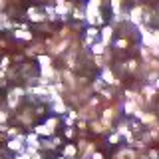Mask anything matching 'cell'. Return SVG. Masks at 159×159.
<instances>
[{"label":"cell","mask_w":159,"mask_h":159,"mask_svg":"<svg viewBox=\"0 0 159 159\" xmlns=\"http://www.w3.org/2000/svg\"><path fill=\"white\" fill-rule=\"evenodd\" d=\"M92 52L96 54V56H102V54L106 52V44L103 42H93L92 44Z\"/></svg>","instance_id":"obj_6"},{"label":"cell","mask_w":159,"mask_h":159,"mask_svg":"<svg viewBox=\"0 0 159 159\" xmlns=\"http://www.w3.org/2000/svg\"><path fill=\"white\" fill-rule=\"evenodd\" d=\"M116 46H117V48H125V46H127V40H117Z\"/></svg>","instance_id":"obj_16"},{"label":"cell","mask_w":159,"mask_h":159,"mask_svg":"<svg viewBox=\"0 0 159 159\" xmlns=\"http://www.w3.org/2000/svg\"><path fill=\"white\" fill-rule=\"evenodd\" d=\"M102 80L106 84H117V80H116V76H113V72L109 68H106L103 70V74H102Z\"/></svg>","instance_id":"obj_4"},{"label":"cell","mask_w":159,"mask_h":159,"mask_svg":"<svg viewBox=\"0 0 159 159\" xmlns=\"http://www.w3.org/2000/svg\"><path fill=\"white\" fill-rule=\"evenodd\" d=\"M70 10H72V4H70V2H66V0H58V8H56V12H58L62 18L66 16Z\"/></svg>","instance_id":"obj_1"},{"label":"cell","mask_w":159,"mask_h":159,"mask_svg":"<svg viewBox=\"0 0 159 159\" xmlns=\"http://www.w3.org/2000/svg\"><path fill=\"white\" fill-rule=\"evenodd\" d=\"M131 20H133L135 24H139V22L143 20V8H141V6H135V8L131 10Z\"/></svg>","instance_id":"obj_5"},{"label":"cell","mask_w":159,"mask_h":159,"mask_svg":"<svg viewBox=\"0 0 159 159\" xmlns=\"http://www.w3.org/2000/svg\"><path fill=\"white\" fill-rule=\"evenodd\" d=\"M125 113H127V116H137L139 117L141 111H139V106L135 102H129V99H127V102H125Z\"/></svg>","instance_id":"obj_2"},{"label":"cell","mask_w":159,"mask_h":159,"mask_svg":"<svg viewBox=\"0 0 159 159\" xmlns=\"http://www.w3.org/2000/svg\"><path fill=\"white\" fill-rule=\"evenodd\" d=\"M143 93H145V96H147V99H151L153 96H155V88H143Z\"/></svg>","instance_id":"obj_12"},{"label":"cell","mask_w":159,"mask_h":159,"mask_svg":"<svg viewBox=\"0 0 159 159\" xmlns=\"http://www.w3.org/2000/svg\"><path fill=\"white\" fill-rule=\"evenodd\" d=\"M28 16H30V20H34V22H42V20H44V16L38 12V10H34V8L28 10Z\"/></svg>","instance_id":"obj_8"},{"label":"cell","mask_w":159,"mask_h":159,"mask_svg":"<svg viewBox=\"0 0 159 159\" xmlns=\"http://www.w3.org/2000/svg\"><path fill=\"white\" fill-rule=\"evenodd\" d=\"M111 36H113V28H111V26H106V28L102 30V42H103V44H107Z\"/></svg>","instance_id":"obj_7"},{"label":"cell","mask_w":159,"mask_h":159,"mask_svg":"<svg viewBox=\"0 0 159 159\" xmlns=\"http://www.w3.org/2000/svg\"><path fill=\"white\" fill-rule=\"evenodd\" d=\"M8 147L10 149H22V137H20V139H12V141L8 143Z\"/></svg>","instance_id":"obj_11"},{"label":"cell","mask_w":159,"mask_h":159,"mask_svg":"<svg viewBox=\"0 0 159 159\" xmlns=\"http://www.w3.org/2000/svg\"><path fill=\"white\" fill-rule=\"evenodd\" d=\"M16 38H22V40H30L32 38V34L26 32V30H22V32H16Z\"/></svg>","instance_id":"obj_14"},{"label":"cell","mask_w":159,"mask_h":159,"mask_svg":"<svg viewBox=\"0 0 159 159\" xmlns=\"http://www.w3.org/2000/svg\"><path fill=\"white\" fill-rule=\"evenodd\" d=\"M38 62L42 64V68H48V66H50V62H52V60H50L48 56H40V58H38Z\"/></svg>","instance_id":"obj_13"},{"label":"cell","mask_w":159,"mask_h":159,"mask_svg":"<svg viewBox=\"0 0 159 159\" xmlns=\"http://www.w3.org/2000/svg\"><path fill=\"white\" fill-rule=\"evenodd\" d=\"M60 159H66V157H60Z\"/></svg>","instance_id":"obj_21"},{"label":"cell","mask_w":159,"mask_h":159,"mask_svg":"<svg viewBox=\"0 0 159 159\" xmlns=\"http://www.w3.org/2000/svg\"><path fill=\"white\" fill-rule=\"evenodd\" d=\"M20 96H22V89H12V92H10V98H8L10 107H16V103H18Z\"/></svg>","instance_id":"obj_3"},{"label":"cell","mask_w":159,"mask_h":159,"mask_svg":"<svg viewBox=\"0 0 159 159\" xmlns=\"http://www.w3.org/2000/svg\"><path fill=\"white\" fill-rule=\"evenodd\" d=\"M64 153H66L68 157H70V155H74V153H76V147H74V145H68V147H66V151H64Z\"/></svg>","instance_id":"obj_15"},{"label":"cell","mask_w":159,"mask_h":159,"mask_svg":"<svg viewBox=\"0 0 159 159\" xmlns=\"http://www.w3.org/2000/svg\"><path fill=\"white\" fill-rule=\"evenodd\" d=\"M93 159H102V153H93Z\"/></svg>","instance_id":"obj_18"},{"label":"cell","mask_w":159,"mask_h":159,"mask_svg":"<svg viewBox=\"0 0 159 159\" xmlns=\"http://www.w3.org/2000/svg\"><path fill=\"white\" fill-rule=\"evenodd\" d=\"M36 133H40V135H50V133H52V129H50L48 125H38L36 127Z\"/></svg>","instance_id":"obj_10"},{"label":"cell","mask_w":159,"mask_h":159,"mask_svg":"<svg viewBox=\"0 0 159 159\" xmlns=\"http://www.w3.org/2000/svg\"><path fill=\"white\" fill-rule=\"evenodd\" d=\"M54 111H56V113H64V111H66V106H64L62 98H60V99H54Z\"/></svg>","instance_id":"obj_9"},{"label":"cell","mask_w":159,"mask_h":159,"mask_svg":"<svg viewBox=\"0 0 159 159\" xmlns=\"http://www.w3.org/2000/svg\"><path fill=\"white\" fill-rule=\"evenodd\" d=\"M116 141H119V135H117V133H116V135H111V137H109V143H116Z\"/></svg>","instance_id":"obj_17"},{"label":"cell","mask_w":159,"mask_h":159,"mask_svg":"<svg viewBox=\"0 0 159 159\" xmlns=\"http://www.w3.org/2000/svg\"><path fill=\"white\" fill-rule=\"evenodd\" d=\"M155 88H159V76H157V80H155Z\"/></svg>","instance_id":"obj_20"},{"label":"cell","mask_w":159,"mask_h":159,"mask_svg":"<svg viewBox=\"0 0 159 159\" xmlns=\"http://www.w3.org/2000/svg\"><path fill=\"white\" fill-rule=\"evenodd\" d=\"M18 159H32V157H28V155H20Z\"/></svg>","instance_id":"obj_19"}]
</instances>
